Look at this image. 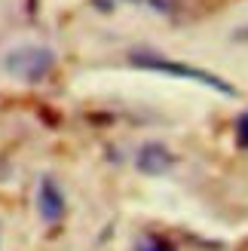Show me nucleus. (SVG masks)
I'll use <instances>...</instances> for the list:
<instances>
[{"mask_svg":"<svg viewBox=\"0 0 248 251\" xmlns=\"http://www.w3.org/2000/svg\"><path fill=\"white\" fill-rule=\"evenodd\" d=\"M129 61L141 71H156V74H169V77H181V80L199 83L205 89H215L227 98H236V86L227 83L224 77H218V74H212V71H202V68H193V65H178V61H169L156 52H132Z\"/></svg>","mask_w":248,"mask_h":251,"instance_id":"obj_1","label":"nucleus"},{"mask_svg":"<svg viewBox=\"0 0 248 251\" xmlns=\"http://www.w3.org/2000/svg\"><path fill=\"white\" fill-rule=\"evenodd\" d=\"M135 166H138L141 175H150V178H156V175H166L172 166H175V156L169 153V147H166V144H159V141H147V144L138 147Z\"/></svg>","mask_w":248,"mask_h":251,"instance_id":"obj_3","label":"nucleus"},{"mask_svg":"<svg viewBox=\"0 0 248 251\" xmlns=\"http://www.w3.org/2000/svg\"><path fill=\"white\" fill-rule=\"evenodd\" d=\"M37 208H40V218L55 224L65 215V193L52 178H43L40 181V190H37Z\"/></svg>","mask_w":248,"mask_h":251,"instance_id":"obj_4","label":"nucleus"},{"mask_svg":"<svg viewBox=\"0 0 248 251\" xmlns=\"http://www.w3.org/2000/svg\"><path fill=\"white\" fill-rule=\"evenodd\" d=\"M52 68H55V52L49 46H19L3 58V71L28 83H40L43 77L52 74Z\"/></svg>","mask_w":248,"mask_h":251,"instance_id":"obj_2","label":"nucleus"},{"mask_svg":"<svg viewBox=\"0 0 248 251\" xmlns=\"http://www.w3.org/2000/svg\"><path fill=\"white\" fill-rule=\"evenodd\" d=\"M138 3H147L150 9H156V12H169L172 6H169V0H138Z\"/></svg>","mask_w":248,"mask_h":251,"instance_id":"obj_7","label":"nucleus"},{"mask_svg":"<svg viewBox=\"0 0 248 251\" xmlns=\"http://www.w3.org/2000/svg\"><path fill=\"white\" fill-rule=\"evenodd\" d=\"M236 141L248 150V110L239 114V120H236Z\"/></svg>","mask_w":248,"mask_h":251,"instance_id":"obj_6","label":"nucleus"},{"mask_svg":"<svg viewBox=\"0 0 248 251\" xmlns=\"http://www.w3.org/2000/svg\"><path fill=\"white\" fill-rule=\"evenodd\" d=\"M135 251H175L166 239H159V236H144V239L135 242Z\"/></svg>","mask_w":248,"mask_h":251,"instance_id":"obj_5","label":"nucleus"}]
</instances>
